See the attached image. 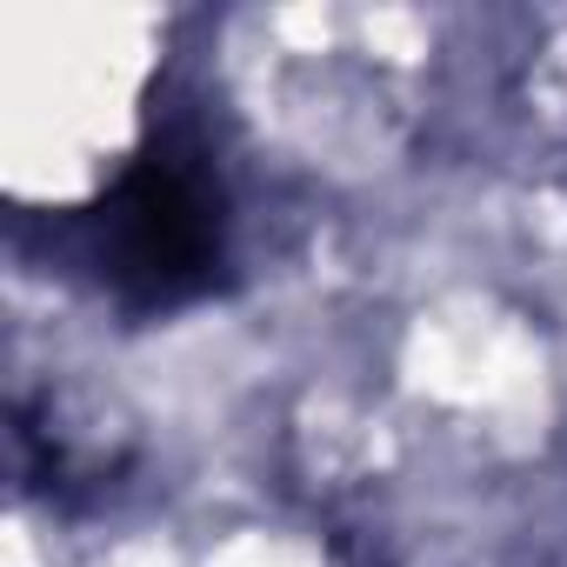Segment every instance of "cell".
<instances>
[{"label": "cell", "mask_w": 567, "mask_h": 567, "mask_svg": "<svg viewBox=\"0 0 567 567\" xmlns=\"http://www.w3.org/2000/svg\"><path fill=\"white\" fill-rule=\"evenodd\" d=\"M220 187L200 154H147L101 200L94 267L114 295L141 308H174L200 295L220 267Z\"/></svg>", "instance_id": "obj_1"}]
</instances>
